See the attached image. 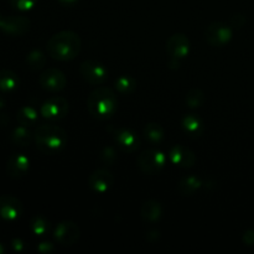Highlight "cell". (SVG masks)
<instances>
[{"label": "cell", "instance_id": "cell-14", "mask_svg": "<svg viewBox=\"0 0 254 254\" xmlns=\"http://www.w3.org/2000/svg\"><path fill=\"white\" fill-rule=\"evenodd\" d=\"M114 183V178L112 175L111 171L106 170V169H99L96 170L91 176H89L88 184L91 189L96 192L103 193L108 191L112 188Z\"/></svg>", "mask_w": 254, "mask_h": 254}, {"label": "cell", "instance_id": "cell-22", "mask_svg": "<svg viewBox=\"0 0 254 254\" xmlns=\"http://www.w3.org/2000/svg\"><path fill=\"white\" fill-rule=\"evenodd\" d=\"M116 89L121 94H130L135 91L136 88V81L131 76L128 74H123V76L118 77L114 82Z\"/></svg>", "mask_w": 254, "mask_h": 254}, {"label": "cell", "instance_id": "cell-6", "mask_svg": "<svg viewBox=\"0 0 254 254\" xmlns=\"http://www.w3.org/2000/svg\"><path fill=\"white\" fill-rule=\"evenodd\" d=\"M67 112H68V102L59 96L47 99L40 108L41 116L50 121H59L64 118Z\"/></svg>", "mask_w": 254, "mask_h": 254}, {"label": "cell", "instance_id": "cell-5", "mask_svg": "<svg viewBox=\"0 0 254 254\" xmlns=\"http://www.w3.org/2000/svg\"><path fill=\"white\" fill-rule=\"evenodd\" d=\"M79 72H81L84 81L93 84V86L102 84L108 77V71H107L106 67L101 62L93 61V60L82 62L81 67H79Z\"/></svg>", "mask_w": 254, "mask_h": 254}, {"label": "cell", "instance_id": "cell-18", "mask_svg": "<svg viewBox=\"0 0 254 254\" xmlns=\"http://www.w3.org/2000/svg\"><path fill=\"white\" fill-rule=\"evenodd\" d=\"M163 215L161 205L155 200H149L141 206V217L145 222H156Z\"/></svg>", "mask_w": 254, "mask_h": 254}, {"label": "cell", "instance_id": "cell-1", "mask_svg": "<svg viewBox=\"0 0 254 254\" xmlns=\"http://www.w3.org/2000/svg\"><path fill=\"white\" fill-rule=\"evenodd\" d=\"M81 51V39L74 31H61L55 34L47 42V52L59 61H69L76 59Z\"/></svg>", "mask_w": 254, "mask_h": 254}, {"label": "cell", "instance_id": "cell-32", "mask_svg": "<svg viewBox=\"0 0 254 254\" xmlns=\"http://www.w3.org/2000/svg\"><path fill=\"white\" fill-rule=\"evenodd\" d=\"M60 2H61L62 5H64V6H72V5L76 4L78 0H59Z\"/></svg>", "mask_w": 254, "mask_h": 254}, {"label": "cell", "instance_id": "cell-9", "mask_svg": "<svg viewBox=\"0 0 254 254\" xmlns=\"http://www.w3.org/2000/svg\"><path fill=\"white\" fill-rule=\"evenodd\" d=\"M81 230L78 226L72 221H64L59 223L55 230V240L62 246H72L78 241Z\"/></svg>", "mask_w": 254, "mask_h": 254}, {"label": "cell", "instance_id": "cell-7", "mask_svg": "<svg viewBox=\"0 0 254 254\" xmlns=\"http://www.w3.org/2000/svg\"><path fill=\"white\" fill-rule=\"evenodd\" d=\"M30 30V20L24 16L0 15V31L10 36H21Z\"/></svg>", "mask_w": 254, "mask_h": 254}, {"label": "cell", "instance_id": "cell-20", "mask_svg": "<svg viewBox=\"0 0 254 254\" xmlns=\"http://www.w3.org/2000/svg\"><path fill=\"white\" fill-rule=\"evenodd\" d=\"M201 180L196 176H186V178L181 179L180 183L178 185V190L181 195L184 196H190L193 195L196 191L200 189Z\"/></svg>", "mask_w": 254, "mask_h": 254}, {"label": "cell", "instance_id": "cell-12", "mask_svg": "<svg viewBox=\"0 0 254 254\" xmlns=\"http://www.w3.org/2000/svg\"><path fill=\"white\" fill-rule=\"evenodd\" d=\"M166 50L173 59H184L190 51V40L184 34L173 35L166 42Z\"/></svg>", "mask_w": 254, "mask_h": 254}, {"label": "cell", "instance_id": "cell-4", "mask_svg": "<svg viewBox=\"0 0 254 254\" xmlns=\"http://www.w3.org/2000/svg\"><path fill=\"white\" fill-rule=\"evenodd\" d=\"M166 156L160 150H145L138 158V166L144 174H156L165 166Z\"/></svg>", "mask_w": 254, "mask_h": 254}, {"label": "cell", "instance_id": "cell-34", "mask_svg": "<svg viewBox=\"0 0 254 254\" xmlns=\"http://www.w3.org/2000/svg\"><path fill=\"white\" fill-rule=\"evenodd\" d=\"M4 252H5V247L1 245V243H0V254H2Z\"/></svg>", "mask_w": 254, "mask_h": 254}, {"label": "cell", "instance_id": "cell-13", "mask_svg": "<svg viewBox=\"0 0 254 254\" xmlns=\"http://www.w3.org/2000/svg\"><path fill=\"white\" fill-rule=\"evenodd\" d=\"M169 159L171 163L181 168H191L196 163L195 154L184 145L173 146L169 151Z\"/></svg>", "mask_w": 254, "mask_h": 254}, {"label": "cell", "instance_id": "cell-26", "mask_svg": "<svg viewBox=\"0 0 254 254\" xmlns=\"http://www.w3.org/2000/svg\"><path fill=\"white\" fill-rule=\"evenodd\" d=\"M186 103L190 108H198L205 103V93L198 88H192L186 94Z\"/></svg>", "mask_w": 254, "mask_h": 254}, {"label": "cell", "instance_id": "cell-28", "mask_svg": "<svg viewBox=\"0 0 254 254\" xmlns=\"http://www.w3.org/2000/svg\"><path fill=\"white\" fill-rule=\"evenodd\" d=\"M37 0H10V4L19 11H27L36 5Z\"/></svg>", "mask_w": 254, "mask_h": 254}, {"label": "cell", "instance_id": "cell-23", "mask_svg": "<svg viewBox=\"0 0 254 254\" xmlns=\"http://www.w3.org/2000/svg\"><path fill=\"white\" fill-rule=\"evenodd\" d=\"M144 135L151 144H159L164 139V129L158 123H149L144 128Z\"/></svg>", "mask_w": 254, "mask_h": 254}, {"label": "cell", "instance_id": "cell-30", "mask_svg": "<svg viewBox=\"0 0 254 254\" xmlns=\"http://www.w3.org/2000/svg\"><path fill=\"white\" fill-rule=\"evenodd\" d=\"M37 250H39V252L41 253H50L54 251V246H52V243L50 242H44V243H40Z\"/></svg>", "mask_w": 254, "mask_h": 254}, {"label": "cell", "instance_id": "cell-16", "mask_svg": "<svg viewBox=\"0 0 254 254\" xmlns=\"http://www.w3.org/2000/svg\"><path fill=\"white\" fill-rule=\"evenodd\" d=\"M114 138H116V141L119 145V148L123 151H127V153H133V151H135L139 148L138 135L133 130H130V129H119L114 134Z\"/></svg>", "mask_w": 254, "mask_h": 254}, {"label": "cell", "instance_id": "cell-31", "mask_svg": "<svg viewBox=\"0 0 254 254\" xmlns=\"http://www.w3.org/2000/svg\"><path fill=\"white\" fill-rule=\"evenodd\" d=\"M12 248H14L15 251H22V248H24V242H22V241H20V240H14L12 241Z\"/></svg>", "mask_w": 254, "mask_h": 254}, {"label": "cell", "instance_id": "cell-33", "mask_svg": "<svg viewBox=\"0 0 254 254\" xmlns=\"http://www.w3.org/2000/svg\"><path fill=\"white\" fill-rule=\"evenodd\" d=\"M4 107H5V99H4V97L0 94V109L4 108Z\"/></svg>", "mask_w": 254, "mask_h": 254}, {"label": "cell", "instance_id": "cell-17", "mask_svg": "<svg viewBox=\"0 0 254 254\" xmlns=\"http://www.w3.org/2000/svg\"><path fill=\"white\" fill-rule=\"evenodd\" d=\"M183 128L190 136H200L203 133V122L196 114H186L183 118Z\"/></svg>", "mask_w": 254, "mask_h": 254}, {"label": "cell", "instance_id": "cell-8", "mask_svg": "<svg viewBox=\"0 0 254 254\" xmlns=\"http://www.w3.org/2000/svg\"><path fill=\"white\" fill-rule=\"evenodd\" d=\"M232 39V30L223 22H213L206 30V40L212 46L222 47Z\"/></svg>", "mask_w": 254, "mask_h": 254}, {"label": "cell", "instance_id": "cell-11", "mask_svg": "<svg viewBox=\"0 0 254 254\" xmlns=\"http://www.w3.org/2000/svg\"><path fill=\"white\" fill-rule=\"evenodd\" d=\"M40 84L49 92H60L66 87L67 78L64 72L57 68H49L41 73L39 78Z\"/></svg>", "mask_w": 254, "mask_h": 254}, {"label": "cell", "instance_id": "cell-25", "mask_svg": "<svg viewBox=\"0 0 254 254\" xmlns=\"http://www.w3.org/2000/svg\"><path fill=\"white\" fill-rule=\"evenodd\" d=\"M26 64L30 69L37 71V69H41L45 66L46 57H45V55L40 50H34V51L30 52L26 56Z\"/></svg>", "mask_w": 254, "mask_h": 254}, {"label": "cell", "instance_id": "cell-29", "mask_svg": "<svg viewBox=\"0 0 254 254\" xmlns=\"http://www.w3.org/2000/svg\"><path fill=\"white\" fill-rule=\"evenodd\" d=\"M243 242L248 246H253L254 245V231L250 230L243 235Z\"/></svg>", "mask_w": 254, "mask_h": 254}, {"label": "cell", "instance_id": "cell-19", "mask_svg": "<svg viewBox=\"0 0 254 254\" xmlns=\"http://www.w3.org/2000/svg\"><path fill=\"white\" fill-rule=\"evenodd\" d=\"M20 79L15 72L10 69H0V91L10 93L19 87Z\"/></svg>", "mask_w": 254, "mask_h": 254}, {"label": "cell", "instance_id": "cell-2", "mask_svg": "<svg viewBox=\"0 0 254 254\" xmlns=\"http://www.w3.org/2000/svg\"><path fill=\"white\" fill-rule=\"evenodd\" d=\"M37 148L45 154H57L66 146L67 133L62 128L52 124H42L37 127L34 133Z\"/></svg>", "mask_w": 254, "mask_h": 254}, {"label": "cell", "instance_id": "cell-10", "mask_svg": "<svg viewBox=\"0 0 254 254\" xmlns=\"http://www.w3.org/2000/svg\"><path fill=\"white\" fill-rule=\"evenodd\" d=\"M24 212V207L19 198L10 195L0 196V218L4 221L17 220L21 217Z\"/></svg>", "mask_w": 254, "mask_h": 254}, {"label": "cell", "instance_id": "cell-27", "mask_svg": "<svg viewBox=\"0 0 254 254\" xmlns=\"http://www.w3.org/2000/svg\"><path fill=\"white\" fill-rule=\"evenodd\" d=\"M30 226H31V231L36 236L46 235L50 230L49 221L45 217H42V216H35L31 220V222H30Z\"/></svg>", "mask_w": 254, "mask_h": 254}, {"label": "cell", "instance_id": "cell-24", "mask_svg": "<svg viewBox=\"0 0 254 254\" xmlns=\"http://www.w3.org/2000/svg\"><path fill=\"white\" fill-rule=\"evenodd\" d=\"M12 141L19 146H27L31 141V133L27 129V127L20 126L14 129L11 135Z\"/></svg>", "mask_w": 254, "mask_h": 254}, {"label": "cell", "instance_id": "cell-3", "mask_svg": "<svg viewBox=\"0 0 254 254\" xmlns=\"http://www.w3.org/2000/svg\"><path fill=\"white\" fill-rule=\"evenodd\" d=\"M88 111L94 118L98 119H107L111 118L116 112L118 101L112 91L108 87H98L94 89L88 97L87 101Z\"/></svg>", "mask_w": 254, "mask_h": 254}, {"label": "cell", "instance_id": "cell-21", "mask_svg": "<svg viewBox=\"0 0 254 254\" xmlns=\"http://www.w3.org/2000/svg\"><path fill=\"white\" fill-rule=\"evenodd\" d=\"M37 118H39V113H37V111L34 107L25 106L20 108L19 112H17V121H19L21 126H34L37 122Z\"/></svg>", "mask_w": 254, "mask_h": 254}, {"label": "cell", "instance_id": "cell-15", "mask_svg": "<svg viewBox=\"0 0 254 254\" xmlns=\"http://www.w3.org/2000/svg\"><path fill=\"white\" fill-rule=\"evenodd\" d=\"M30 160L24 154H15L9 159L6 165L7 175L12 179H20L29 171Z\"/></svg>", "mask_w": 254, "mask_h": 254}]
</instances>
